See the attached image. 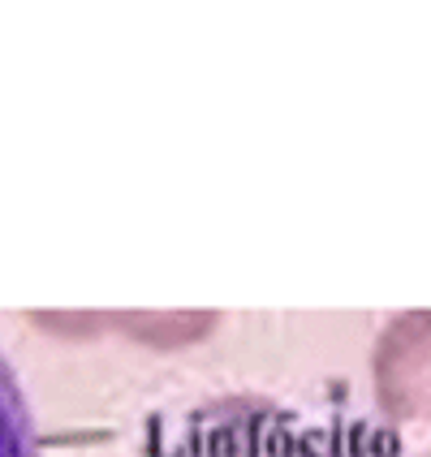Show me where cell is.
I'll use <instances>...</instances> for the list:
<instances>
[{
    "instance_id": "cell-3",
    "label": "cell",
    "mask_w": 431,
    "mask_h": 457,
    "mask_svg": "<svg viewBox=\"0 0 431 457\" xmlns=\"http://www.w3.org/2000/svg\"><path fill=\"white\" fill-rule=\"evenodd\" d=\"M0 457H44L26 388L4 354H0Z\"/></svg>"
},
{
    "instance_id": "cell-1",
    "label": "cell",
    "mask_w": 431,
    "mask_h": 457,
    "mask_svg": "<svg viewBox=\"0 0 431 457\" xmlns=\"http://www.w3.org/2000/svg\"><path fill=\"white\" fill-rule=\"evenodd\" d=\"M160 457H341L263 397H225L186 414L164 436Z\"/></svg>"
},
{
    "instance_id": "cell-2",
    "label": "cell",
    "mask_w": 431,
    "mask_h": 457,
    "mask_svg": "<svg viewBox=\"0 0 431 457\" xmlns=\"http://www.w3.org/2000/svg\"><path fill=\"white\" fill-rule=\"evenodd\" d=\"M371 393L384 428L410 457H431V311L393 315L371 350Z\"/></svg>"
}]
</instances>
